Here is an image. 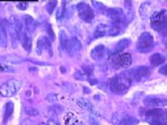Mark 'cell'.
Returning a JSON list of instances; mask_svg holds the SVG:
<instances>
[{
	"mask_svg": "<svg viewBox=\"0 0 167 125\" xmlns=\"http://www.w3.org/2000/svg\"><path fill=\"white\" fill-rule=\"evenodd\" d=\"M46 99L49 102H56L59 99V97H58V95L56 94H49L48 96H47Z\"/></svg>",
	"mask_w": 167,
	"mask_h": 125,
	"instance_id": "f1b7e54d",
	"label": "cell"
},
{
	"mask_svg": "<svg viewBox=\"0 0 167 125\" xmlns=\"http://www.w3.org/2000/svg\"><path fill=\"white\" fill-rule=\"evenodd\" d=\"M131 80L128 79L124 73L115 76L110 80V90L115 94H124L131 85Z\"/></svg>",
	"mask_w": 167,
	"mask_h": 125,
	"instance_id": "6da1fadb",
	"label": "cell"
},
{
	"mask_svg": "<svg viewBox=\"0 0 167 125\" xmlns=\"http://www.w3.org/2000/svg\"><path fill=\"white\" fill-rule=\"evenodd\" d=\"M28 5H29V3H28V2H21V3H19V4L17 5V7H18V8H19V9L24 10V9H26V8H27Z\"/></svg>",
	"mask_w": 167,
	"mask_h": 125,
	"instance_id": "1f68e13d",
	"label": "cell"
},
{
	"mask_svg": "<svg viewBox=\"0 0 167 125\" xmlns=\"http://www.w3.org/2000/svg\"><path fill=\"white\" fill-rule=\"evenodd\" d=\"M110 60L111 64L119 68H128L132 64V56L128 53H122V54L113 53Z\"/></svg>",
	"mask_w": 167,
	"mask_h": 125,
	"instance_id": "277c9868",
	"label": "cell"
},
{
	"mask_svg": "<svg viewBox=\"0 0 167 125\" xmlns=\"http://www.w3.org/2000/svg\"><path fill=\"white\" fill-rule=\"evenodd\" d=\"M20 40L22 41V45H23V48L27 52H30L31 49H32V36H31V33L23 31V32L21 34Z\"/></svg>",
	"mask_w": 167,
	"mask_h": 125,
	"instance_id": "9a60e30c",
	"label": "cell"
},
{
	"mask_svg": "<svg viewBox=\"0 0 167 125\" xmlns=\"http://www.w3.org/2000/svg\"><path fill=\"white\" fill-rule=\"evenodd\" d=\"M163 114H166V112L163 110H162V109H153V110H147L145 115L148 118V120H150V119H153V118L162 116Z\"/></svg>",
	"mask_w": 167,
	"mask_h": 125,
	"instance_id": "d6986e66",
	"label": "cell"
},
{
	"mask_svg": "<svg viewBox=\"0 0 167 125\" xmlns=\"http://www.w3.org/2000/svg\"><path fill=\"white\" fill-rule=\"evenodd\" d=\"M65 14H66V8H65L64 6H61V7L59 8L58 12H57V19H58V20H61L62 18L65 16Z\"/></svg>",
	"mask_w": 167,
	"mask_h": 125,
	"instance_id": "d4e9b609",
	"label": "cell"
},
{
	"mask_svg": "<svg viewBox=\"0 0 167 125\" xmlns=\"http://www.w3.org/2000/svg\"><path fill=\"white\" fill-rule=\"evenodd\" d=\"M47 125H61V123L55 119H50L47 122Z\"/></svg>",
	"mask_w": 167,
	"mask_h": 125,
	"instance_id": "836d02e7",
	"label": "cell"
},
{
	"mask_svg": "<svg viewBox=\"0 0 167 125\" xmlns=\"http://www.w3.org/2000/svg\"><path fill=\"white\" fill-rule=\"evenodd\" d=\"M143 103L147 106H151V108H159L166 105V101L161 99L156 96H148L143 100Z\"/></svg>",
	"mask_w": 167,
	"mask_h": 125,
	"instance_id": "7c38bea8",
	"label": "cell"
},
{
	"mask_svg": "<svg viewBox=\"0 0 167 125\" xmlns=\"http://www.w3.org/2000/svg\"><path fill=\"white\" fill-rule=\"evenodd\" d=\"M64 48L66 49L67 53L70 56H74V55L78 54V53L82 50L83 46H82L81 42L76 37H71L67 40Z\"/></svg>",
	"mask_w": 167,
	"mask_h": 125,
	"instance_id": "ba28073f",
	"label": "cell"
},
{
	"mask_svg": "<svg viewBox=\"0 0 167 125\" xmlns=\"http://www.w3.org/2000/svg\"><path fill=\"white\" fill-rule=\"evenodd\" d=\"M23 25H24V31L31 33L34 31L36 27V22L30 16H24L23 17Z\"/></svg>",
	"mask_w": 167,
	"mask_h": 125,
	"instance_id": "2e32d148",
	"label": "cell"
},
{
	"mask_svg": "<svg viewBox=\"0 0 167 125\" xmlns=\"http://www.w3.org/2000/svg\"><path fill=\"white\" fill-rule=\"evenodd\" d=\"M21 125H34V123H33V120L27 119V120H24L21 123Z\"/></svg>",
	"mask_w": 167,
	"mask_h": 125,
	"instance_id": "e575fe53",
	"label": "cell"
},
{
	"mask_svg": "<svg viewBox=\"0 0 167 125\" xmlns=\"http://www.w3.org/2000/svg\"><path fill=\"white\" fill-rule=\"evenodd\" d=\"M22 86V82L17 79H10L0 85V96L3 97H11L15 96Z\"/></svg>",
	"mask_w": 167,
	"mask_h": 125,
	"instance_id": "7a4b0ae2",
	"label": "cell"
},
{
	"mask_svg": "<svg viewBox=\"0 0 167 125\" xmlns=\"http://www.w3.org/2000/svg\"><path fill=\"white\" fill-rule=\"evenodd\" d=\"M130 45V40L129 39H122L120 40L116 46H115V49H114V53L115 54H122V52L124 51Z\"/></svg>",
	"mask_w": 167,
	"mask_h": 125,
	"instance_id": "e0dca14e",
	"label": "cell"
},
{
	"mask_svg": "<svg viewBox=\"0 0 167 125\" xmlns=\"http://www.w3.org/2000/svg\"><path fill=\"white\" fill-rule=\"evenodd\" d=\"M153 10H154V7L152 6L151 2H144L143 4H141L139 8L140 17L142 19L146 20L148 17H151V15L153 14Z\"/></svg>",
	"mask_w": 167,
	"mask_h": 125,
	"instance_id": "30bf717a",
	"label": "cell"
},
{
	"mask_svg": "<svg viewBox=\"0 0 167 125\" xmlns=\"http://www.w3.org/2000/svg\"><path fill=\"white\" fill-rule=\"evenodd\" d=\"M93 71V68L91 66H85L84 67V74L85 75H91Z\"/></svg>",
	"mask_w": 167,
	"mask_h": 125,
	"instance_id": "4dcf8cb0",
	"label": "cell"
},
{
	"mask_svg": "<svg viewBox=\"0 0 167 125\" xmlns=\"http://www.w3.org/2000/svg\"><path fill=\"white\" fill-rule=\"evenodd\" d=\"M25 113L27 115H29V116L33 117V116H37V115H38L39 114V111L37 110L36 109H33V108H26L25 109Z\"/></svg>",
	"mask_w": 167,
	"mask_h": 125,
	"instance_id": "cb8c5ba5",
	"label": "cell"
},
{
	"mask_svg": "<svg viewBox=\"0 0 167 125\" xmlns=\"http://www.w3.org/2000/svg\"><path fill=\"white\" fill-rule=\"evenodd\" d=\"M57 4H58L57 1H49V2H47V6H46L47 11L49 14H52L53 10L55 9L56 7H57Z\"/></svg>",
	"mask_w": 167,
	"mask_h": 125,
	"instance_id": "603a6c76",
	"label": "cell"
},
{
	"mask_svg": "<svg viewBox=\"0 0 167 125\" xmlns=\"http://www.w3.org/2000/svg\"><path fill=\"white\" fill-rule=\"evenodd\" d=\"M36 50H38V54H41L42 51H47L51 55V42L47 36H41L37 41Z\"/></svg>",
	"mask_w": 167,
	"mask_h": 125,
	"instance_id": "8fae6325",
	"label": "cell"
},
{
	"mask_svg": "<svg viewBox=\"0 0 167 125\" xmlns=\"http://www.w3.org/2000/svg\"><path fill=\"white\" fill-rule=\"evenodd\" d=\"M90 56L94 60H99L102 59L105 56V46L103 45H99L95 46L91 50Z\"/></svg>",
	"mask_w": 167,
	"mask_h": 125,
	"instance_id": "5bb4252c",
	"label": "cell"
},
{
	"mask_svg": "<svg viewBox=\"0 0 167 125\" xmlns=\"http://www.w3.org/2000/svg\"><path fill=\"white\" fill-rule=\"evenodd\" d=\"M120 32H121V27L118 24H114L113 27H110L108 32L109 35H110V36H116Z\"/></svg>",
	"mask_w": 167,
	"mask_h": 125,
	"instance_id": "7402d4cb",
	"label": "cell"
},
{
	"mask_svg": "<svg viewBox=\"0 0 167 125\" xmlns=\"http://www.w3.org/2000/svg\"><path fill=\"white\" fill-rule=\"evenodd\" d=\"M39 125H47V123H45V122H41V123H39Z\"/></svg>",
	"mask_w": 167,
	"mask_h": 125,
	"instance_id": "74e56055",
	"label": "cell"
},
{
	"mask_svg": "<svg viewBox=\"0 0 167 125\" xmlns=\"http://www.w3.org/2000/svg\"><path fill=\"white\" fill-rule=\"evenodd\" d=\"M111 121L114 125H137L138 120L127 114L116 112L111 117Z\"/></svg>",
	"mask_w": 167,
	"mask_h": 125,
	"instance_id": "5b68a950",
	"label": "cell"
},
{
	"mask_svg": "<svg viewBox=\"0 0 167 125\" xmlns=\"http://www.w3.org/2000/svg\"><path fill=\"white\" fill-rule=\"evenodd\" d=\"M88 121H89V124L90 125H100L98 119L94 116V115H91L88 119Z\"/></svg>",
	"mask_w": 167,
	"mask_h": 125,
	"instance_id": "83f0119b",
	"label": "cell"
},
{
	"mask_svg": "<svg viewBox=\"0 0 167 125\" xmlns=\"http://www.w3.org/2000/svg\"><path fill=\"white\" fill-rule=\"evenodd\" d=\"M13 109H14V105H13L12 102H8L6 104V109H5V112H4V120L5 121L13 113Z\"/></svg>",
	"mask_w": 167,
	"mask_h": 125,
	"instance_id": "44dd1931",
	"label": "cell"
},
{
	"mask_svg": "<svg viewBox=\"0 0 167 125\" xmlns=\"http://www.w3.org/2000/svg\"><path fill=\"white\" fill-rule=\"evenodd\" d=\"M106 34V32H102V31H96V32L94 33V36L96 38H99V37H102L104 36V35Z\"/></svg>",
	"mask_w": 167,
	"mask_h": 125,
	"instance_id": "d6a6232c",
	"label": "cell"
},
{
	"mask_svg": "<svg viewBox=\"0 0 167 125\" xmlns=\"http://www.w3.org/2000/svg\"><path fill=\"white\" fill-rule=\"evenodd\" d=\"M153 46V36L150 32H143L137 39V48L141 53H147Z\"/></svg>",
	"mask_w": 167,
	"mask_h": 125,
	"instance_id": "3957f363",
	"label": "cell"
},
{
	"mask_svg": "<svg viewBox=\"0 0 167 125\" xmlns=\"http://www.w3.org/2000/svg\"><path fill=\"white\" fill-rule=\"evenodd\" d=\"M0 60L6 64H20L24 61V59L15 54H9L5 56H0Z\"/></svg>",
	"mask_w": 167,
	"mask_h": 125,
	"instance_id": "4fadbf2b",
	"label": "cell"
},
{
	"mask_svg": "<svg viewBox=\"0 0 167 125\" xmlns=\"http://www.w3.org/2000/svg\"><path fill=\"white\" fill-rule=\"evenodd\" d=\"M67 40H68V38L66 36V33L63 31H61V46L63 48L65 47V45H66Z\"/></svg>",
	"mask_w": 167,
	"mask_h": 125,
	"instance_id": "4316f807",
	"label": "cell"
},
{
	"mask_svg": "<svg viewBox=\"0 0 167 125\" xmlns=\"http://www.w3.org/2000/svg\"><path fill=\"white\" fill-rule=\"evenodd\" d=\"M49 110L53 113H56V114H59L62 111V108L59 105H55V106H52L49 108Z\"/></svg>",
	"mask_w": 167,
	"mask_h": 125,
	"instance_id": "484cf974",
	"label": "cell"
},
{
	"mask_svg": "<svg viewBox=\"0 0 167 125\" xmlns=\"http://www.w3.org/2000/svg\"><path fill=\"white\" fill-rule=\"evenodd\" d=\"M47 32H49L50 37H51V38H52V40H53V39H54V33H53L52 27H51V25H50V24H48V25H47Z\"/></svg>",
	"mask_w": 167,
	"mask_h": 125,
	"instance_id": "d590c367",
	"label": "cell"
},
{
	"mask_svg": "<svg viewBox=\"0 0 167 125\" xmlns=\"http://www.w3.org/2000/svg\"><path fill=\"white\" fill-rule=\"evenodd\" d=\"M8 44V36H7V32L2 24H0V46L6 47Z\"/></svg>",
	"mask_w": 167,
	"mask_h": 125,
	"instance_id": "ffe728a7",
	"label": "cell"
},
{
	"mask_svg": "<svg viewBox=\"0 0 167 125\" xmlns=\"http://www.w3.org/2000/svg\"><path fill=\"white\" fill-rule=\"evenodd\" d=\"M77 104H78V106H80L81 109H83V110L90 112L92 115H94V116H99V113L97 110V109L87 99H85L84 97H80L77 100Z\"/></svg>",
	"mask_w": 167,
	"mask_h": 125,
	"instance_id": "9c48e42d",
	"label": "cell"
},
{
	"mask_svg": "<svg viewBox=\"0 0 167 125\" xmlns=\"http://www.w3.org/2000/svg\"><path fill=\"white\" fill-rule=\"evenodd\" d=\"M150 61L153 66H159V65L163 64V62H165V58H164V56L159 54V53H155V54L151 56Z\"/></svg>",
	"mask_w": 167,
	"mask_h": 125,
	"instance_id": "ac0fdd59",
	"label": "cell"
},
{
	"mask_svg": "<svg viewBox=\"0 0 167 125\" xmlns=\"http://www.w3.org/2000/svg\"><path fill=\"white\" fill-rule=\"evenodd\" d=\"M151 27L156 31H161L166 26V10H162L151 15Z\"/></svg>",
	"mask_w": 167,
	"mask_h": 125,
	"instance_id": "8992f818",
	"label": "cell"
},
{
	"mask_svg": "<svg viewBox=\"0 0 167 125\" xmlns=\"http://www.w3.org/2000/svg\"><path fill=\"white\" fill-rule=\"evenodd\" d=\"M166 69H167V67H166V65H164L163 67H162V68L160 69V70H159V73H160L161 74H163V75H166Z\"/></svg>",
	"mask_w": 167,
	"mask_h": 125,
	"instance_id": "8d00e7d4",
	"label": "cell"
},
{
	"mask_svg": "<svg viewBox=\"0 0 167 125\" xmlns=\"http://www.w3.org/2000/svg\"><path fill=\"white\" fill-rule=\"evenodd\" d=\"M77 10L80 18L85 22H91L94 19V12L92 8L85 3L82 2L77 5Z\"/></svg>",
	"mask_w": 167,
	"mask_h": 125,
	"instance_id": "52a82bcc",
	"label": "cell"
},
{
	"mask_svg": "<svg viewBox=\"0 0 167 125\" xmlns=\"http://www.w3.org/2000/svg\"><path fill=\"white\" fill-rule=\"evenodd\" d=\"M14 69L9 68L7 65H3V64H0V73H4V71H13Z\"/></svg>",
	"mask_w": 167,
	"mask_h": 125,
	"instance_id": "f546056e",
	"label": "cell"
}]
</instances>
